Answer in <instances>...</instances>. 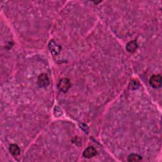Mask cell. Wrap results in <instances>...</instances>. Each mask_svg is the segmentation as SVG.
<instances>
[{"mask_svg": "<svg viewBox=\"0 0 162 162\" xmlns=\"http://www.w3.org/2000/svg\"><path fill=\"white\" fill-rule=\"evenodd\" d=\"M71 87L70 80L67 78H62L58 84V88L60 91L67 93Z\"/></svg>", "mask_w": 162, "mask_h": 162, "instance_id": "cell-1", "label": "cell"}, {"mask_svg": "<svg viewBox=\"0 0 162 162\" xmlns=\"http://www.w3.org/2000/svg\"><path fill=\"white\" fill-rule=\"evenodd\" d=\"M48 48L52 55L56 56L61 52L62 47L60 44H58L56 41L54 40H51L48 44Z\"/></svg>", "mask_w": 162, "mask_h": 162, "instance_id": "cell-2", "label": "cell"}, {"mask_svg": "<svg viewBox=\"0 0 162 162\" xmlns=\"http://www.w3.org/2000/svg\"><path fill=\"white\" fill-rule=\"evenodd\" d=\"M149 82L150 86L153 88L156 89L160 87L162 83V78L161 75L157 74L152 76L150 79Z\"/></svg>", "mask_w": 162, "mask_h": 162, "instance_id": "cell-3", "label": "cell"}, {"mask_svg": "<svg viewBox=\"0 0 162 162\" xmlns=\"http://www.w3.org/2000/svg\"><path fill=\"white\" fill-rule=\"evenodd\" d=\"M50 83L49 79L47 74H41L39 75L38 79V84L41 87H47Z\"/></svg>", "mask_w": 162, "mask_h": 162, "instance_id": "cell-4", "label": "cell"}, {"mask_svg": "<svg viewBox=\"0 0 162 162\" xmlns=\"http://www.w3.org/2000/svg\"><path fill=\"white\" fill-rule=\"evenodd\" d=\"M97 155L96 150L93 146H89L83 152V156L86 158H91Z\"/></svg>", "mask_w": 162, "mask_h": 162, "instance_id": "cell-5", "label": "cell"}, {"mask_svg": "<svg viewBox=\"0 0 162 162\" xmlns=\"http://www.w3.org/2000/svg\"><path fill=\"white\" fill-rule=\"evenodd\" d=\"M138 48V44L136 41H131L126 45V49L129 53H134Z\"/></svg>", "mask_w": 162, "mask_h": 162, "instance_id": "cell-6", "label": "cell"}, {"mask_svg": "<svg viewBox=\"0 0 162 162\" xmlns=\"http://www.w3.org/2000/svg\"><path fill=\"white\" fill-rule=\"evenodd\" d=\"M9 151L10 153L14 156H17L21 154V150L19 146L15 145V144H12V145H10Z\"/></svg>", "mask_w": 162, "mask_h": 162, "instance_id": "cell-7", "label": "cell"}, {"mask_svg": "<svg viewBox=\"0 0 162 162\" xmlns=\"http://www.w3.org/2000/svg\"><path fill=\"white\" fill-rule=\"evenodd\" d=\"M141 160H142V156L136 153L131 154L128 157L129 161H139Z\"/></svg>", "mask_w": 162, "mask_h": 162, "instance_id": "cell-8", "label": "cell"}, {"mask_svg": "<svg viewBox=\"0 0 162 162\" xmlns=\"http://www.w3.org/2000/svg\"><path fill=\"white\" fill-rule=\"evenodd\" d=\"M139 86V83L137 81H131L130 84H129V88L131 89H136L137 88H138Z\"/></svg>", "mask_w": 162, "mask_h": 162, "instance_id": "cell-9", "label": "cell"}, {"mask_svg": "<svg viewBox=\"0 0 162 162\" xmlns=\"http://www.w3.org/2000/svg\"><path fill=\"white\" fill-rule=\"evenodd\" d=\"M54 115L57 117H59L60 115H62V111L59 106H57L55 108V109H54Z\"/></svg>", "mask_w": 162, "mask_h": 162, "instance_id": "cell-10", "label": "cell"}]
</instances>
